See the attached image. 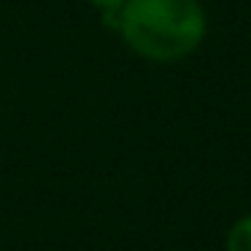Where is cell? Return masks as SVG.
<instances>
[{
  "label": "cell",
  "mask_w": 251,
  "mask_h": 251,
  "mask_svg": "<svg viewBox=\"0 0 251 251\" xmlns=\"http://www.w3.org/2000/svg\"><path fill=\"white\" fill-rule=\"evenodd\" d=\"M135 54L173 62L192 54L205 38V11L197 0H127L114 19Z\"/></svg>",
  "instance_id": "obj_1"
},
{
  "label": "cell",
  "mask_w": 251,
  "mask_h": 251,
  "mask_svg": "<svg viewBox=\"0 0 251 251\" xmlns=\"http://www.w3.org/2000/svg\"><path fill=\"white\" fill-rule=\"evenodd\" d=\"M229 251H251V219L240 222L229 240Z\"/></svg>",
  "instance_id": "obj_2"
},
{
  "label": "cell",
  "mask_w": 251,
  "mask_h": 251,
  "mask_svg": "<svg viewBox=\"0 0 251 251\" xmlns=\"http://www.w3.org/2000/svg\"><path fill=\"white\" fill-rule=\"evenodd\" d=\"M95 8H100V11L105 14V25H111L114 27V19H116V14L122 11V6H125L127 0H89Z\"/></svg>",
  "instance_id": "obj_3"
}]
</instances>
